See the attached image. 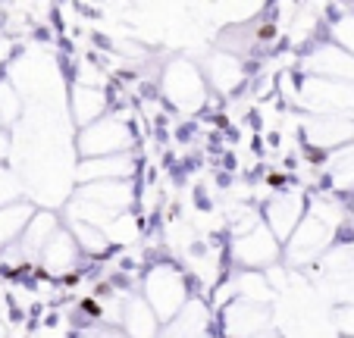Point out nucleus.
I'll return each mask as SVG.
<instances>
[{
  "label": "nucleus",
  "instance_id": "412c9836",
  "mask_svg": "<svg viewBox=\"0 0 354 338\" xmlns=\"http://www.w3.org/2000/svg\"><path fill=\"white\" fill-rule=\"evenodd\" d=\"M333 16L323 19V35L329 44H335L339 50L351 53L354 57V3H339V7L329 10Z\"/></svg>",
  "mask_w": 354,
  "mask_h": 338
},
{
  "label": "nucleus",
  "instance_id": "b1692460",
  "mask_svg": "<svg viewBox=\"0 0 354 338\" xmlns=\"http://www.w3.org/2000/svg\"><path fill=\"white\" fill-rule=\"evenodd\" d=\"M19 113H22L19 91L13 88L10 79H0V129H7L10 132V126L19 120Z\"/></svg>",
  "mask_w": 354,
  "mask_h": 338
},
{
  "label": "nucleus",
  "instance_id": "393cba45",
  "mask_svg": "<svg viewBox=\"0 0 354 338\" xmlns=\"http://www.w3.org/2000/svg\"><path fill=\"white\" fill-rule=\"evenodd\" d=\"M16 200H22V185H19V179H16L13 169L0 166V207L16 204Z\"/></svg>",
  "mask_w": 354,
  "mask_h": 338
},
{
  "label": "nucleus",
  "instance_id": "2eb2a0df",
  "mask_svg": "<svg viewBox=\"0 0 354 338\" xmlns=\"http://www.w3.org/2000/svg\"><path fill=\"white\" fill-rule=\"evenodd\" d=\"M79 185L88 182H135L138 176V153H113V157H97V160H79L75 166Z\"/></svg>",
  "mask_w": 354,
  "mask_h": 338
},
{
  "label": "nucleus",
  "instance_id": "9b49d317",
  "mask_svg": "<svg viewBox=\"0 0 354 338\" xmlns=\"http://www.w3.org/2000/svg\"><path fill=\"white\" fill-rule=\"evenodd\" d=\"M157 338H216V317L210 301H204L201 294H192L188 304L169 323H163Z\"/></svg>",
  "mask_w": 354,
  "mask_h": 338
},
{
  "label": "nucleus",
  "instance_id": "a211bd4d",
  "mask_svg": "<svg viewBox=\"0 0 354 338\" xmlns=\"http://www.w3.org/2000/svg\"><path fill=\"white\" fill-rule=\"evenodd\" d=\"M120 329L126 338H157L160 335V319L154 317V310L145 304L138 292L129 294L126 307H122V319H120Z\"/></svg>",
  "mask_w": 354,
  "mask_h": 338
},
{
  "label": "nucleus",
  "instance_id": "ddd939ff",
  "mask_svg": "<svg viewBox=\"0 0 354 338\" xmlns=\"http://www.w3.org/2000/svg\"><path fill=\"white\" fill-rule=\"evenodd\" d=\"M201 75H204L210 91L229 97V94L245 88L248 66H245V60H239V57H232V53H226V50H210L207 57H204V63H201Z\"/></svg>",
  "mask_w": 354,
  "mask_h": 338
},
{
  "label": "nucleus",
  "instance_id": "9d476101",
  "mask_svg": "<svg viewBox=\"0 0 354 338\" xmlns=\"http://www.w3.org/2000/svg\"><path fill=\"white\" fill-rule=\"evenodd\" d=\"M216 326L223 338H257L270 332V307L251 304V301H229L223 310H216Z\"/></svg>",
  "mask_w": 354,
  "mask_h": 338
},
{
  "label": "nucleus",
  "instance_id": "423d86ee",
  "mask_svg": "<svg viewBox=\"0 0 354 338\" xmlns=\"http://www.w3.org/2000/svg\"><path fill=\"white\" fill-rule=\"evenodd\" d=\"M279 260H282V245L270 235V229L263 223L257 229H251V232L229 241V263L235 270L267 272L273 266H279Z\"/></svg>",
  "mask_w": 354,
  "mask_h": 338
},
{
  "label": "nucleus",
  "instance_id": "f8f14e48",
  "mask_svg": "<svg viewBox=\"0 0 354 338\" xmlns=\"http://www.w3.org/2000/svg\"><path fill=\"white\" fill-rule=\"evenodd\" d=\"M60 225H63V223H60V216H57V213H50V210H35L32 219H28V225L22 229L19 241H16L13 247H7L3 254H13L19 266L38 263V257H41V251H44V245L54 238V232L60 229Z\"/></svg>",
  "mask_w": 354,
  "mask_h": 338
},
{
  "label": "nucleus",
  "instance_id": "c85d7f7f",
  "mask_svg": "<svg viewBox=\"0 0 354 338\" xmlns=\"http://www.w3.org/2000/svg\"><path fill=\"white\" fill-rule=\"evenodd\" d=\"M348 210H351V213H354V194H351V204H348Z\"/></svg>",
  "mask_w": 354,
  "mask_h": 338
},
{
  "label": "nucleus",
  "instance_id": "6ab92c4d",
  "mask_svg": "<svg viewBox=\"0 0 354 338\" xmlns=\"http://www.w3.org/2000/svg\"><path fill=\"white\" fill-rule=\"evenodd\" d=\"M323 179L326 191L333 194H354V144L339 147V151L323 157Z\"/></svg>",
  "mask_w": 354,
  "mask_h": 338
},
{
  "label": "nucleus",
  "instance_id": "a878e982",
  "mask_svg": "<svg viewBox=\"0 0 354 338\" xmlns=\"http://www.w3.org/2000/svg\"><path fill=\"white\" fill-rule=\"evenodd\" d=\"M335 329L342 332V338H354V304L335 307Z\"/></svg>",
  "mask_w": 354,
  "mask_h": 338
},
{
  "label": "nucleus",
  "instance_id": "f03ea898",
  "mask_svg": "<svg viewBox=\"0 0 354 338\" xmlns=\"http://www.w3.org/2000/svg\"><path fill=\"white\" fill-rule=\"evenodd\" d=\"M160 97L173 106L176 113H192L204 110L210 97V88L201 75V66L185 57H173L167 66L160 69Z\"/></svg>",
  "mask_w": 354,
  "mask_h": 338
},
{
  "label": "nucleus",
  "instance_id": "39448f33",
  "mask_svg": "<svg viewBox=\"0 0 354 338\" xmlns=\"http://www.w3.org/2000/svg\"><path fill=\"white\" fill-rule=\"evenodd\" d=\"M335 235L339 229L326 223V219L314 216V213H304V219L298 223L288 241L282 245V263L286 266H310L320 263V257L335 245Z\"/></svg>",
  "mask_w": 354,
  "mask_h": 338
},
{
  "label": "nucleus",
  "instance_id": "dca6fc26",
  "mask_svg": "<svg viewBox=\"0 0 354 338\" xmlns=\"http://www.w3.org/2000/svg\"><path fill=\"white\" fill-rule=\"evenodd\" d=\"M75 198L97 204L110 213H132L135 198H138V185L135 182H88V185H79Z\"/></svg>",
  "mask_w": 354,
  "mask_h": 338
},
{
  "label": "nucleus",
  "instance_id": "7ed1b4c3",
  "mask_svg": "<svg viewBox=\"0 0 354 338\" xmlns=\"http://www.w3.org/2000/svg\"><path fill=\"white\" fill-rule=\"evenodd\" d=\"M75 151H79V160H97L135 151V129L129 126V116H122L120 110H110L104 120L79 129Z\"/></svg>",
  "mask_w": 354,
  "mask_h": 338
},
{
  "label": "nucleus",
  "instance_id": "f257e3e1",
  "mask_svg": "<svg viewBox=\"0 0 354 338\" xmlns=\"http://www.w3.org/2000/svg\"><path fill=\"white\" fill-rule=\"evenodd\" d=\"M138 294L145 298V304L154 310V317L160 319V326H163L188 304V298H192L194 292H192V282H188L182 266L169 263V260H157V263H151L145 270V276H141Z\"/></svg>",
  "mask_w": 354,
  "mask_h": 338
},
{
  "label": "nucleus",
  "instance_id": "1a4fd4ad",
  "mask_svg": "<svg viewBox=\"0 0 354 338\" xmlns=\"http://www.w3.org/2000/svg\"><path fill=\"white\" fill-rule=\"evenodd\" d=\"M301 138L310 151L326 157L339 147L354 144V116H304Z\"/></svg>",
  "mask_w": 354,
  "mask_h": 338
},
{
  "label": "nucleus",
  "instance_id": "bb28decb",
  "mask_svg": "<svg viewBox=\"0 0 354 338\" xmlns=\"http://www.w3.org/2000/svg\"><path fill=\"white\" fill-rule=\"evenodd\" d=\"M7 157H10V132L7 129H0V166H3Z\"/></svg>",
  "mask_w": 354,
  "mask_h": 338
},
{
  "label": "nucleus",
  "instance_id": "5701e85b",
  "mask_svg": "<svg viewBox=\"0 0 354 338\" xmlns=\"http://www.w3.org/2000/svg\"><path fill=\"white\" fill-rule=\"evenodd\" d=\"M66 229H69V235H73V241L79 245L82 257H91V260L107 257L110 247H113V245H110V238H107V232H104V229H97V225L73 223V219H66Z\"/></svg>",
  "mask_w": 354,
  "mask_h": 338
},
{
  "label": "nucleus",
  "instance_id": "cd10ccee",
  "mask_svg": "<svg viewBox=\"0 0 354 338\" xmlns=\"http://www.w3.org/2000/svg\"><path fill=\"white\" fill-rule=\"evenodd\" d=\"M257 338H276V335H273V332H263V335H257Z\"/></svg>",
  "mask_w": 354,
  "mask_h": 338
},
{
  "label": "nucleus",
  "instance_id": "aec40b11",
  "mask_svg": "<svg viewBox=\"0 0 354 338\" xmlns=\"http://www.w3.org/2000/svg\"><path fill=\"white\" fill-rule=\"evenodd\" d=\"M226 282L232 288V298H239V301H251V304H270L273 301V285H270L267 272L232 270L226 276Z\"/></svg>",
  "mask_w": 354,
  "mask_h": 338
},
{
  "label": "nucleus",
  "instance_id": "4468645a",
  "mask_svg": "<svg viewBox=\"0 0 354 338\" xmlns=\"http://www.w3.org/2000/svg\"><path fill=\"white\" fill-rule=\"evenodd\" d=\"M79 245L73 241V235H69L66 225H60L54 232V238L44 245V251H41L38 257V266L41 272H44V279H50V282H63V279L75 276L79 272Z\"/></svg>",
  "mask_w": 354,
  "mask_h": 338
},
{
  "label": "nucleus",
  "instance_id": "f3484780",
  "mask_svg": "<svg viewBox=\"0 0 354 338\" xmlns=\"http://www.w3.org/2000/svg\"><path fill=\"white\" fill-rule=\"evenodd\" d=\"M69 113H73V122L79 129L104 120V116L110 113V91L107 88L73 85V91H69Z\"/></svg>",
  "mask_w": 354,
  "mask_h": 338
},
{
  "label": "nucleus",
  "instance_id": "0eeeda50",
  "mask_svg": "<svg viewBox=\"0 0 354 338\" xmlns=\"http://www.w3.org/2000/svg\"><path fill=\"white\" fill-rule=\"evenodd\" d=\"M308 213V191L301 188H282V191L270 194L267 204L261 207V223L270 229L279 245H286L288 235L298 229V223Z\"/></svg>",
  "mask_w": 354,
  "mask_h": 338
},
{
  "label": "nucleus",
  "instance_id": "6e6552de",
  "mask_svg": "<svg viewBox=\"0 0 354 338\" xmlns=\"http://www.w3.org/2000/svg\"><path fill=\"white\" fill-rule=\"evenodd\" d=\"M301 75H317V79L354 85V57L339 50L335 44H329L326 38H317L301 53Z\"/></svg>",
  "mask_w": 354,
  "mask_h": 338
},
{
  "label": "nucleus",
  "instance_id": "20e7f679",
  "mask_svg": "<svg viewBox=\"0 0 354 338\" xmlns=\"http://www.w3.org/2000/svg\"><path fill=\"white\" fill-rule=\"evenodd\" d=\"M295 100L308 116H354V85L301 75Z\"/></svg>",
  "mask_w": 354,
  "mask_h": 338
},
{
  "label": "nucleus",
  "instance_id": "4be33fe9",
  "mask_svg": "<svg viewBox=\"0 0 354 338\" xmlns=\"http://www.w3.org/2000/svg\"><path fill=\"white\" fill-rule=\"evenodd\" d=\"M32 213H35L32 200H16V204L0 207V251H7V247H13L19 241Z\"/></svg>",
  "mask_w": 354,
  "mask_h": 338
}]
</instances>
